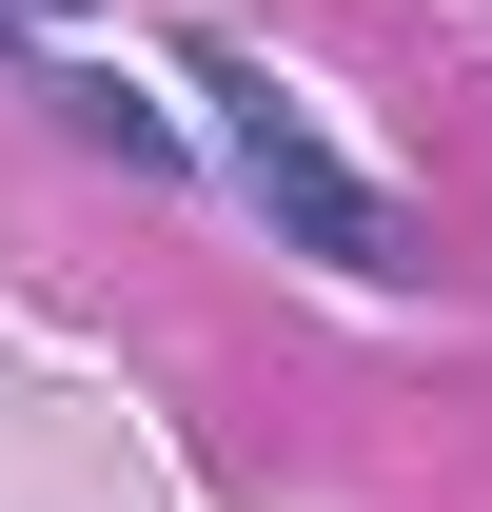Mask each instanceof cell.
Instances as JSON below:
<instances>
[{
  "mask_svg": "<svg viewBox=\"0 0 492 512\" xmlns=\"http://www.w3.org/2000/svg\"><path fill=\"white\" fill-rule=\"evenodd\" d=\"M40 99H60L79 138H119V158H178V119H158V99H119L99 60H40Z\"/></svg>",
  "mask_w": 492,
  "mask_h": 512,
  "instance_id": "cell-2",
  "label": "cell"
},
{
  "mask_svg": "<svg viewBox=\"0 0 492 512\" xmlns=\"http://www.w3.org/2000/svg\"><path fill=\"white\" fill-rule=\"evenodd\" d=\"M178 79H197V119H217V158H237V197H256L296 256H335V276H414V217H394V197H374L355 158L276 99L256 40H178Z\"/></svg>",
  "mask_w": 492,
  "mask_h": 512,
  "instance_id": "cell-1",
  "label": "cell"
},
{
  "mask_svg": "<svg viewBox=\"0 0 492 512\" xmlns=\"http://www.w3.org/2000/svg\"><path fill=\"white\" fill-rule=\"evenodd\" d=\"M0 20H20V40H40V20H60V0H0Z\"/></svg>",
  "mask_w": 492,
  "mask_h": 512,
  "instance_id": "cell-3",
  "label": "cell"
}]
</instances>
